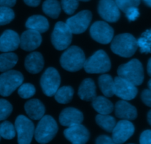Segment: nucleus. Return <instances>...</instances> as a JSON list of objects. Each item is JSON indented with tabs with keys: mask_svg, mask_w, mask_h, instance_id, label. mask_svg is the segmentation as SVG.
Wrapping results in <instances>:
<instances>
[{
	"mask_svg": "<svg viewBox=\"0 0 151 144\" xmlns=\"http://www.w3.org/2000/svg\"><path fill=\"white\" fill-rule=\"evenodd\" d=\"M137 48V40L134 35L130 33L117 35L112 39L111 44L112 52L124 58H130L134 56Z\"/></svg>",
	"mask_w": 151,
	"mask_h": 144,
	"instance_id": "obj_1",
	"label": "nucleus"
},
{
	"mask_svg": "<svg viewBox=\"0 0 151 144\" xmlns=\"http://www.w3.org/2000/svg\"><path fill=\"white\" fill-rule=\"evenodd\" d=\"M85 62V54L78 46H72L66 49L60 59L61 67L69 72L79 71L83 68Z\"/></svg>",
	"mask_w": 151,
	"mask_h": 144,
	"instance_id": "obj_2",
	"label": "nucleus"
},
{
	"mask_svg": "<svg viewBox=\"0 0 151 144\" xmlns=\"http://www.w3.org/2000/svg\"><path fill=\"white\" fill-rule=\"evenodd\" d=\"M58 131L55 120L50 115H44L35 130L34 135L39 143H47L51 141Z\"/></svg>",
	"mask_w": 151,
	"mask_h": 144,
	"instance_id": "obj_3",
	"label": "nucleus"
},
{
	"mask_svg": "<svg viewBox=\"0 0 151 144\" xmlns=\"http://www.w3.org/2000/svg\"><path fill=\"white\" fill-rule=\"evenodd\" d=\"M118 76L125 78L135 86H139L144 81V69L142 64L138 59L120 65L117 69Z\"/></svg>",
	"mask_w": 151,
	"mask_h": 144,
	"instance_id": "obj_4",
	"label": "nucleus"
},
{
	"mask_svg": "<svg viewBox=\"0 0 151 144\" xmlns=\"http://www.w3.org/2000/svg\"><path fill=\"white\" fill-rule=\"evenodd\" d=\"M111 63L107 53L103 50L96 51L91 57L86 59L83 68L87 73L103 74L109 72Z\"/></svg>",
	"mask_w": 151,
	"mask_h": 144,
	"instance_id": "obj_5",
	"label": "nucleus"
},
{
	"mask_svg": "<svg viewBox=\"0 0 151 144\" xmlns=\"http://www.w3.org/2000/svg\"><path fill=\"white\" fill-rule=\"evenodd\" d=\"M24 81V76L16 70L5 71L0 75V96L7 97L10 96Z\"/></svg>",
	"mask_w": 151,
	"mask_h": 144,
	"instance_id": "obj_6",
	"label": "nucleus"
},
{
	"mask_svg": "<svg viewBox=\"0 0 151 144\" xmlns=\"http://www.w3.org/2000/svg\"><path fill=\"white\" fill-rule=\"evenodd\" d=\"M72 33L66 23L58 22L55 25L52 33V44L58 50H64L72 43Z\"/></svg>",
	"mask_w": 151,
	"mask_h": 144,
	"instance_id": "obj_7",
	"label": "nucleus"
},
{
	"mask_svg": "<svg viewBox=\"0 0 151 144\" xmlns=\"http://www.w3.org/2000/svg\"><path fill=\"white\" fill-rule=\"evenodd\" d=\"M15 128L19 144L31 143L35 132V127L32 121L24 115H19L15 121Z\"/></svg>",
	"mask_w": 151,
	"mask_h": 144,
	"instance_id": "obj_8",
	"label": "nucleus"
},
{
	"mask_svg": "<svg viewBox=\"0 0 151 144\" xmlns=\"http://www.w3.org/2000/svg\"><path fill=\"white\" fill-rule=\"evenodd\" d=\"M40 84L46 96H54L60 84V76L57 69L54 67L47 68L41 76Z\"/></svg>",
	"mask_w": 151,
	"mask_h": 144,
	"instance_id": "obj_9",
	"label": "nucleus"
},
{
	"mask_svg": "<svg viewBox=\"0 0 151 144\" xmlns=\"http://www.w3.org/2000/svg\"><path fill=\"white\" fill-rule=\"evenodd\" d=\"M114 30L107 22H95L90 28V35L94 41L103 44H109L114 38Z\"/></svg>",
	"mask_w": 151,
	"mask_h": 144,
	"instance_id": "obj_10",
	"label": "nucleus"
},
{
	"mask_svg": "<svg viewBox=\"0 0 151 144\" xmlns=\"http://www.w3.org/2000/svg\"><path fill=\"white\" fill-rule=\"evenodd\" d=\"M92 19V14L89 10H83L75 16L66 20V25L74 34H81L85 32L89 26Z\"/></svg>",
	"mask_w": 151,
	"mask_h": 144,
	"instance_id": "obj_11",
	"label": "nucleus"
},
{
	"mask_svg": "<svg viewBox=\"0 0 151 144\" xmlns=\"http://www.w3.org/2000/svg\"><path fill=\"white\" fill-rule=\"evenodd\" d=\"M138 89L130 81L117 76L114 78V95L122 100L131 101L135 98Z\"/></svg>",
	"mask_w": 151,
	"mask_h": 144,
	"instance_id": "obj_12",
	"label": "nucleus"
},
{
	"mask_svg": "<svg viewBox=\"0 0 151 144\" xmlns=\"http://www.w3.org/2000/svg\"><path fill=\"white\" fill-rule=\"evenodd\" d=\"M135 127L128 120L119 121L116 124L112 132V140L114 143H123L126 142L134 135Z\"/></svg>",
	"mask_w": 151,
	"mask_h": 144,
	"instance_id": "obj_13",
	"label": "nucleus"
},
{
	"mask_svg": "<svg viewBox=\"0 0 151 144\" xmlns=\"http://www.w3.org/2000/svg\"><path fill=\"white\" fill-rule=\"evenodd\" d=\"M98 13L105 21L109 22H117L120 17V10L114 0H100Z\"/></svg>",
	"mask_w": 151,
	"mask_h": 144,
	"instance_id": "obj_14",
	"label": "nucleus"
},
{
	"mask_svg": "<svg viewBox=\"0 0 151 144\" xmlns=\"http://www.w3.org/2000/svg\"><path fill=\"white\" fill-rule=\"evenodd\" d=\"M65 137L74 144H83L87 143L90 137L88 130L82 124L69 127L63 132Z\"/></svg>",
	"mask_w": 151,
	"mask_h": 144,
	"instance_id": "obj_15",
	"label": "nucleus"
},
{
	"mask_svg": "<svg viewBox=\"0 0 151 144\" xmlns=\"http://www.w3.org/2000/svg\"><path fill=\"white\" fill-rule=\"evenodd\" d=\"M42 42V37L40 33L28 29L22 34L19 46L25 51H32L38 48Z\"/></svg>",
	"mask_w": 151,
	"mask_h": 144,
	"instance_id": "obj_16",
	"label": "nucleus"
},
{
	"mask_svg": "<svg viewBox=\"0 0 151 144\" xmlns=\"http://www.w3.org/2000/svg\"><path fill=\"white\" fill-rule=\"evenodd\" d=\"M20 44V37L12 30L4 31L0 36V51L11 52L16 50Z\"/></svg>",
	"mask_w": 151,
	"mask_h": 144,
	"instance_id": "obj_17",
	"label": "nucleus"
},
{
	"mask_svg": "<svg viewBox=\"0 0 151 144\" xmlns=\"http://www.w3.org/2000/svg\"><path fill=\"white\" fill-rule=\"evenodd\" d=\"M83 121V115L78 109L73 107H68L63 109L59 116V121L63 127L80 124Z\"/></svg>",
	"mask_w": 151,
	"mask_h": 144,
	"instance_id": "obj_18",
	"label": "nucleus"
},
{
	"mask_svg": "<svg viewBox=\"0 0 151 144\" xmlns=\"http://www.w3.org/2000/svg\"><path fill=\"white\" fill-rule=\"evenodd\" d=\"M115 115L117 118L128 121H133L137 118V110L135 106L126 101L122 100L115 104Z\"/></svg>",
	"mask_w": 151,
	"mask_h": 144,
	"instance_id": "obj_19",
	"label": "nucleus"
},
{
	"mask_svg": "<svg viewBox=\"0 0 151 144\" xmlns=\"http://www.w3.org/2000/svg\"><path fill=\"white\" fill-rule=\"evenodd\" d=\"M44 65V57L38 52H32L25 59L24 67L29 73H38L42 70Z\"/></svg>",
	"mask_w": 151,
	"mask_h": 144,
	"instance_id": "obj_20",
	"label": "nucleus"
},
{
	"mask_svg": "<svg viewBox=\"0 0 151 144\" xmlns=\"http://www.w3.org/2000/svg\"><path fill=\"white\" fill-rule=\"evenodd\" d=\"M24 109L27 115L32 120H40L45 113V106L38 99H30L26 102Z\"/></svg>",
	"mask_w": 151,
	"mask_h": 144,
	"instance_id": "obj_21",
	"label": "nucleus"
},
{
	"mask_svg": "<svg viewBox=\"0 0 151 144\" xmlns=\"http://www.w3.org/2000/svg\"><path fill=\"white\" fill-rule=\"evenodd\" d=\"M78 96L80 98L86 101H91L97 96L95 83L91 78H86L81 82Z\"/></svg>",
	"mask_w": 151,
	"mask_h": 144,
	"instance_id": "obj_22",
	"label": "nucleus"
},
{
	"mask_svg": "<svg viewBox=\"0 0 151 144\" xmlns=\"http://www.w3.org/2000/svg\"><path fill=\"white\" fill-rule=\"evenodd\" d=\"M25 26L27 29L33 30L40 33H45L50 27L48 20L41 15H34L28 18Z\"/></svg>",
	"mask_w": 151,
	"mask_h": 144,
	"instance_id": "obj_23",
	"label": "nucleus"
},
{
	"mask_svg": "<svg viewBox=\"0 0 151 144\" xmlns=\"http://www.w3.org/2000/svg\"><path fill=\"white\" fill-rule=\"evenodd\" d=\"M92 106L96 112L103 115H109L114 110L112 102L103 96H96L92 100Z\"/></svg>",
	"mask_w": 151,
	"mask_h": 144,
	"instance_id": "obj_24",
	"label": "nucleus"
},
{
	"mask_svg": "<svg viewBox=\"0 0 151 144\" xmlns=\"http://www.w3.org/2000/svg\"><path fill=\"white\" fill-rule=\"evenodd\" d=\"M98 84L106 97L111 98L114 95V80L110 75L103 73L99 77Z\"/></svg>",
	"mask_w": 151,
	"mask_h": 144,
	"instance_id": "obj_25",
	"label": "nucleus"
},
{
	"mask_svg": "<svg viewBox=\"0 0 151 144\" xmlns=\"http://www.w3.org/2000/svg\"><path fill=\"white\" fill-rule=\"evenodd\" d=\"M18 62V56L11 52L0 55V72H5L14 67Z\"/></svg>",
	"mask_w": 151,
	"mask_h": 144,
	"instance_id": "obj_26",
	"label": "nucleus"
},
{
	"mask_svg": "<svg viewBox=\"0 0 151 144\" xmlns=\"http://www.w3.org/2000/svg\"><path fill=\"white\" fill-rule=\"evenodd\" d=\"M42 10L48 16L52 19H57L60 13L61 7L58 0H46L43 3Z\"/></svg>",
	"mask_w": 151,
	"mask_h": 144,
	"instance_id": "obj_27",
	"label": "nucleus"
},
{
	"mask_svg": "<svg viewBox=\"0 0 151 144\" xmlns=\"http://www.w3.org/2000/svg\"><path fill=\"white\" fill-rule=\"evenodd\" d=\"M54 96L55 99L58 103L66 104L71 102L73 98L74 90L70 86H64L58 88Z\"/></svg>",
	"mask_w": 151,
	"mask_h": 144,
	"instance_id": "obj_28",
	"label": "nucleus"
},
{
	"mask_svg": "<svg viewBox=\"0 0 151 144\" xmlns=\"http://www.w3.org/2000/svg\"><path fill=\"white\" fill-rule=\"evenodd\" d=\"M95 121L99 127L108 132H111L116 124V119L109 115L98 114L96 116Z\"/></svg>",
	"mask_w": 151,
	"mask_h": 144,
	"instance_id": "obj_29",
	"label": "nucleus"
},
{
	"mask_svg": "<svg viewBox=\"0 0 151 144\" xmlns=\"http://www.w3.org/2000/svg\"><path fill=\"white\" fill-rule=\"evenodd\" d=\"M137 44L139 47L142 53H151V29L143 33L137 40Z\"/></svg>",
	"mask_w": 151,
	"mask_h": 144,
	"instance_id": "obj_30",
	"label": "nucleus"
},
{
	"mask_svg": "<svg viewBox=\"0 0 151 144\" xmlns=\"http://www.w3.org/2000/svg\"><path fill=\"white\" fill-rule=\"evenodd\" d=\"M0 135L6 140H11L16 136V128L9 121H4L0 124Z\"/></svg>",
	"mask_w": 151,
	"mask_h": 144,
	"instance_id": "obj_31",
	"label": "nucleus"
},
{
	"mask_svg": "<svg viewBox=\"0 0 151 144\" xmlns=\"http://www.w3.org/2000/svg\"><path fill=\"white\" fill-rule=\"evenodd\" d=\"M15 17V13L10 7L0 5V25L10 23Z\"/></svg>",
	"mask_w": 151,
	"mask_h": 144,
	"instance_id": "obj_32",
	"label": "nucleus"
},
{
	"mask_svg": "<svg viewBox=\"0 0 151 144\" xmlns=\"http://www.w3.org/2000/svg\"><path fill=\"white\" fill-rule=\"evenodd\" d=\"M18 94L22 98H30L35 94V88L32 84L29 83L21 84L18 90Z\"/></svg>",
	"mask_w": 151,
	"mask_h": 144,
	"instance_id": "obj_33",
	"label": "nucleus"
},
{
	"mask_svg": "<svg viewBox=\"0 0 151 144\" xmlns=\"http://www.w3.org/2000/svg\"><path fill=\"white\" fill-rule=\"evenodd\" d=\"M13 111V106L8 101L0 99V121L7 119Z\"/></svg>",
	"mask_w": 151,
	"mask_h": 144,
	"instance_id": "obj_34",
	"label": "nucleus"
},
{
	"mask_svg": "<svg viewBox=\"0 0 151 144\" xmlns=\"http://www.w3.org/2000/svg\"><path fill=\"white\" fill-rule=\"evenodd\" d=\"M79 5L78 0H61V6L63 11L68 15H72Z\"/></svg>",
	"mask_w": 151,
	"mask_h": 144,
	"instance_id": "obj_35",
	"label": "nucleus"
},
{
	"mask_svg": "<svg viewBox=\"0 0 151 144\" xmlns=\"http://www.w3.org/2000/svg\"><path fill=\"white\" fill-rule=\"evenodd\" d=\"M119 10L125 13L129 8L137 7L140 4V0H114Z\"/></svg>",
	"mask_w": 151,
	"mask_h": 144,
	"instance_id": "obj_36",
	"label": "nucleus"
},
{
	"mask_svg": "<svg viewBox=\"0 0 151 144\" xmlns=\"http://www.w3.org/2000/svg\"><path fill=\"white\" fill-rule=\"evenodd\" d=\"M125 13L126 15V17L128 18V19L130 22H134V21H135L140 15L138 7H131Z\"/></svg>",
	"mask_w": 151,
	"mask_h": 144,
	"instance_id": "obj_37",
	"label": "nucleus"
},
{
	"mask_svg": "<svg viewBox=\"0 0 151 144\" xmlns=\"http://www.w3.org/2000/svg\"><path fill=\"white\" fill-rule=\"evenodd\" d=\"M141 98L146 106L151 107V90H145L142 93Z\"/></svg>",
	"mask_w": 151,
	"mask_h": 144,
	"instance_id": "obj_38",
	"label": "nucleus"
},
{
	"mask_svg": "<svg viewBox=\"0 0 151 144\" xmlns=\"http://www.w3.org/2000/svg\"><path fill=\"white\" fill-rule=\"evenodd\" d=\"M139 143L141 144H151V130H145L142 133Z\"/></svg>",
	"mask_w": 151,
	"mask_h": 144,
	"instance_id": "obj_39",
	"label": "nucleus"
},
{
	"mask_svg": "<svg viewBox=\"0 0 151 144\" xmlns=\"http://www.w3.org/2000/svg\"><path fill=\"white\" fill-rule=\"evenodd\" d=\"M96 143L97 144H112L114 143L113 140L107 135H100L96 140Z\"/></svg>",
	"mask_w": 151,
	"mask_h": 144,
	"instance_id": "obj_40",
	"label": "nucleus"
},
{
	"mask_svg": "<svg viewBox=\"0 0 151 144\" xmlns=\"http://www.w3.org/2000/svg\"><path fill=\"white\" fill-rule=\"evenodd\" d=\"M16 0H0V5L4 7H12L16 4Z\"/></svg>",
	"mask_w": 151,
	"mask_h": 144,
	"instance_id": "obj_41",
	"label": "nucleus"
},
{
	"mask_svg": "<svg viewBox=\"0 0 151 144\" xmlns=\"http://www.w3.org/2000/svg\"><path fill=\"white\" fill-rule=\"evenodd\" d=\"M25 4L30 7H37L39 5L41 0H24Z\"/></svg>",
	"mask_w": 151,
	"mask_h": 144,
	"instance_id": "obj_42",
	"label": "nucleus"
},
{
	"mask_svg": "<svg viewBox=\"0 0 151 144\" xmlns=\"http://www.w3.org/2000/svg\"><path fill=\"white\" fill-rule=\"evenodd\" d=\"M147 73H148V75L151 77V58L149 59L148 63H147Z\"/></svg>",
	"mask_w": 151,
	"mask_h": 144,
	"instance_id": "obj_43",
	"label": "nucleus"
},
{
	"mask_svg": "<svg viewBox=\"0 0 151 144\" xmlns=\"http://www.w3.org/2000/svg\"><path fill=\"white\" fill-rule=\"evenodd\" d=\"M147 121H148L149 124L151 126V110H150L147 113Z\"/></svg>",
	"mask_w": 151,
	"mask_h": 144,
	"instance_id": "obj_44",
	"label": "nucleus"
},
{
	"mask_svg": "<svg viewBox=\"0 0 151 144\" xmlns=\"http://www.w3.org/2000/svg\"><path fill=\"white\" fill-rule=\"evenodd\" d=\"M143 1H144V2L145 3L147 6L151 7V0H143Z\"/></svg>",
	"mask_w": 151,
	"mask_h": 144,
	"instance_id": "obj_45",
	"label": "nucleus"
},
{
	"mask_svg": "<svg viewBox=\"0 0 151 144\" xmlns=\"http://www.w3.org/2000/svg\"><path fill=\"white\" fill-rule=\"evenodd\" d=\"M148 87L150 90H151V79L148 81Z\"/></svg>",
	"mask_w": 151,
	"mask_h": 144,
	"instance_id": "obj_46",
	"label": "nucleus"
},
{
	"mask_svg": "<svg viewBox=\"0 0 151 144\" xmlns=\"http://www.w3.org/2000/svg\"><path fill=\"white\" fill-rule=\"evenodd\" d=\"M79 1H88L89 0H79Z\"/></svg>",
	"mask_w": 151,
	"mask_h": 144,
	"instance_id": "obj_47",
	"label": "nucleus"
},
{
	"mask_svg": "<svg viewBox=\"0 0 151 144\" xmlns=\"http://www.w3.org/2000/svg\"><path fill=\"white\" fill-rule=\"evenodd\" d=\"M0 139H1V135H0Z\"/></svg>",
	"mask_w": 151,
	"mask_h": 144,
	"instance_id": "obj_48",
	"label": "nucleus"
}]
</instances>
